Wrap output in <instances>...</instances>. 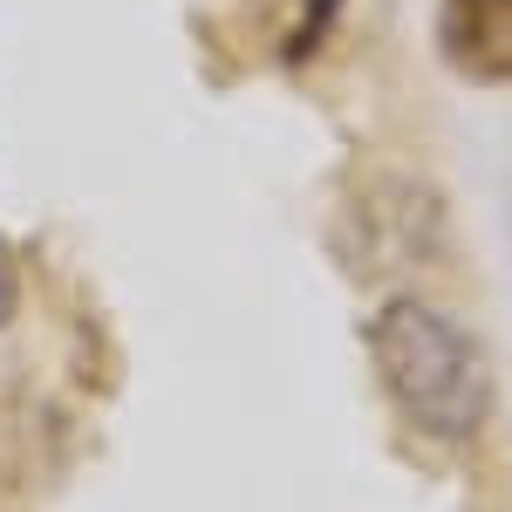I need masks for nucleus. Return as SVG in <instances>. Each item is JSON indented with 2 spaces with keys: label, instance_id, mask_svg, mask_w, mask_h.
I'll list each match as a JSON object with an SVG mask.
<instances>
[{
  "label": "nucleus",
  "instance_id": "2",
  "mask_svg": "<svg viewBox=\"0 0 512 512\" xmlns=\"http://www.w3.org/2000/svg\"><path fill=\"white\" fill-rule=\"evenodd\" d=\"M458 62L478 76H512V0H451Z\"/></svg>",
  "mask_w": 512,
  "mask_h": 512
},
{
  "label": "nucleus",
  "instance_id": "1",
  "mask_svg": "<svg viewBox=\"0 0 512 512\" xmlns=\"http://www.w3.org/2000/svg\"><path fill=\"white\" fill-rule=\"evenodd\" d=\"M369 362H376L390 403L424 437L465 444V437L485 431V417H492V369H485L478 342L444 308L417 301V294L383 301L376 321H369Z\"/></svg>",
  "mask_w": 512,
  "mask_h": 512
},
{
  "label": "nucleus",
  "instance_id": "3",
  "mask_svg": "<svg viewBox=\"0 0 512 512\" xmlns=\"http://www.w3.org/2000/svg\"><path fill=\"white\" fill-rule=\"evenodd\" d=\"M14 308H21V274H14V253L0 246V328L14 321Z\"/></svg>",
  "mask_w": 512,
  "mask_h": 512
}]
</instances>
